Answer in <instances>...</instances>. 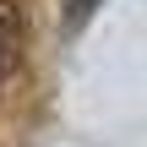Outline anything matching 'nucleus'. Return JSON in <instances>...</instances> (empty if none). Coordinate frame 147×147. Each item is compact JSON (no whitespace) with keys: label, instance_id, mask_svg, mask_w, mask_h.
<instances>
[{"label":"nucleus","instance_id":"nucleus-1","mask_svg":"<svg viewBox=\"0 0 147 147\" xmlns=\"http://www.w3.org/2000/svg\"><path fill=\"white\" fill-rule=\"evenodd\" d=\"M16 38H22L16 5H11V0H0V82H5V76H11V65H16Z\"/></svg>","mask_w":147,"mask_h":147}]
</instances>
